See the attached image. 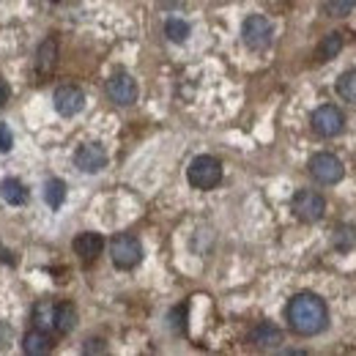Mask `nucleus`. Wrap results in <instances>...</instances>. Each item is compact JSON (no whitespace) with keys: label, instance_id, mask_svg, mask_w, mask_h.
<instances>
[{"label":"nucleus","instance_id":"nucleus-1","mask_svg":"<svg viewBox=\"0 0 356 356\" xmlns=\"http://www.w3.org/2000/svg\"><path fill=\"white\" fill-rule=\"evenodd\" d=\"M285 318H288V326H291L296 334L312 337V334H318V332L326 329V323H329V310H326V302H323L321 296L305 291V293H296V296L288 302Z\"/></svg>","mask_w":356,"mask_h":356},{"label":"nucleus","instance_id":"nucleus-2","mask_svg":"<svg viewBox=\"0 0 356 356\" xmlns=\"http://www.w3.org/2000/svg\"><path fill=\"white\" fill-rule=\"evenodd\" d=\"M186 178H189V184H192L195 189L209 192V189H214V186L222 181V162L214 159V156H209V154L195 156V159L189 162V168H186Z\"/></svg>","mask_w":356,"mask_h":356},{"label":"nucleus","instance_id":"nucleus-3","mask_svg":"<svg viewBox=\"0 0 356 356\" xmlns=\"http://www.w3.org/2000/svg\"><path fill=\"white\" fill-rule=\"evenodd\" d=\"M110 258L118 268H134L143 261V244L132 233H118L110 241Z\"/></svg>","mask_w":356,"mask_h":356},{"label":"nucleus","instance_id":"nucleus-4","mask_svg":"<svg viewBox=\"0 0 356 356\" xmlns=\"http://www.w3.org/2000/svg\"><path fill=\"white\" fill-rule=\"evenodd\" d=\"M310 176L318 181V184H323V186H332V184H337V181H343L346 176V168H343V162L334 156V154H329V151H321V154H315L310 159Z\"/></svg>","mask_w":356,"mask_h":356},{"label":"nucleus","instance_id":"nucleus-5","mask_svg":"<svg viewBox=\"0 0 356 356\" xmlns=\"http://www.w3.org/2000/svg\"><path fill=\"white\" fill-rule=\"evenodd\" d=\"M241 39L250 49H266L271 44V39H274V25L264 14H252L241 25Z\"/></svg>","mask_w":356,"mask_h":356},{"label":"nucleus","instance_id":"nucleus-6","mask_svg":"<svg viewBox=\"0 0 356 356\" xmlns=\"http://www.w3.org/2000/svg\"><path fill=\"white\" fill-rule=\"evenodd\" d=\"M310 124H312V132L318 134V137H337V134L346 129V115H343L340 107L323 104V107H318L312 113Z\"/></svg>","mask_w":356,"mask_h":356},{"label":"nucleus","instance_id":"nucleus-7","mask_svg":"<svg viewBox=\"0 0 356 356\" xmlns=\"http://www.w3.org/2000/svg\"><path fill=\"white\" fill-rule=\"evenodd\" d=\"M293 206V214L302 220V222H318L323 214H326V200L321 192H312V189H299L291 200Z\"/></svg>","mask_w":356,"mask_h":356},{"label":"nucleus","instance_id":"nucleus-8","mask_svg":"<svg viewBox=\"0 0 356 356\" xmlns=\"http://www.w3.org/2000/svg\"><path fill=\"white\" fill-rule=\"evenodd\" d=\"M107 96H110L115 104H121V107L134 104V102H137V83H134L132 74H127V72L113 74V77L107 80Z\"/></svg>","mask_w":356,"mask_h":356},{"label":"nucleus","instance_id":"nucleus-9","mask_svg":"<svg viewBox=\"0 0 356 356\" xmlns=\"http://www.w3.org/2000/svg\"><path fill=\"white\" fill-rule=\"evenodd\" d=\"M52 104H55L58 115H63V118H72V115L83 113V107H86V93H83L80 88H74V86H63V88L55 90V96H52Z\"/></svg>","mask_w":356,"mask_h":356},{"label":"nucleus","instance_id":"nucleus-10","mask_svg":"<svg viewBox=\"0 0 356 356\" xmlns=\"http://www.w3.org/2000/svg\"><path fill=\"white\" fill-rule=\"evenodd\" d=\"M74 165L83 173H99V170H104L107 168V151H104V145H99V143L80 145L77 154H74Z\"/></svg>","mask_w":356,"mask_h":356},{"label":"nucleus","instance_id":"nucleus-11","mask_svg":"<svg viewBox=\"0 0 356 356\" xmlns=\"http://www.w3.org/2000/svg\"><path fill=\"white\" fill-rule=\"evenodd\" d=\"M72 247H74V252L83 258V261H93V258H99L102 255V250H104V238L99 236V233H80L74 241H72Z\"/></svg>","mask_w":356,"mask_h":356},{"label":"nucleus","instance_id":"nucleus-12","mask_svg":"<svg viewBox=\"0 0 356 356\" xmlns=\"http://www.w3.org/2000/svg\"><path fill=\"white\" fill-rule=\"evenodd\" d=\"M250 343L255 346V348H277L280 343H282V332L274 326V323H258L252 332H250Z\"/></svg>","mask_w":356,"mask_h":356},{"label":"nucleus","instance_id":"nucleus-13","mask_svg":"<svg viewBox=\"0 0 356 356\" xmlns=\"http://www.w3.org/2000/svg\"><path fill=\"white\" fill-rule=\"evenodd\" d=\"M52 326H55V332L69 334V332L77 326V307H74V305H69V302H63V305L52 307Z\"/></svg>","mask_w":356,"mask_h":356},{"label":"nucleus","instance_id":"nucleus-14","mask_svg":"<svg viewBox=\"0 0 356 356\" xmlns=\"http://www.w3.org/2000/svg\"><path fill=\"white\" fill-rule=\"evenodd\" d=\"M0 195H3V200L8 206H25L28 203V189H25V184L19 178H3Z\"/></svg>","mask_w":356,"mask_h":356},{"label":"nucleus","instance_id":"nucleus-15","mask_svg":"<svg viewBox=\"0 0 356 356\" xmlns=\"http://www.w3.org/2000/svg\"><path fill=\"white\" fill-rule=\"evenodd\" d=\"M22 348H25V354H31V356L49 354V348H52V340H49V334H47L44 329H33V332H28V334H25V340H22Z\"/></svg>","mask_w":356,"mask_h":356},{"label":"nucleus","instance_id":"nucleus-16","mask_svg":"<svg viewBox=\"0 0 356 356\" xmlns=\"http://www.w3.org/2000/svg\"><path fill=\"white\" fill-rule=\"evenodd\" d=\"M332 244L340 252H351L356 250V225H337L332 233Z\"/></svg>","mask_w":356,"mask_h":356},{"label":"nucleus","instance_id":"nucleus-17","mask_svg":"<svg viewBox=\"0 0 356 356\" xmlns=\"http://www.w3.org/2000/svg\"><path fill=\"white\" fill-rule=\"evenodd\" d=\"M44 200L49 209H60L66 200V181L60 178H49L44 184Z\"/></svg>","mask_w":356,"mask_h":356},{"label":"nucleus","instance_id":"nucleus-18","mask_svg":"<svg viewBox=\"0 0 356 356\" xmlns=\"http://www.w3.org/2000/svg\"><path fill=\"white\" fill-rule=\"evenodd\" d=\"M334 88H337V96H340V99L356 104V69L343 72V74L337 77V86H334Z\"/></svg>","mask_w":356,"mask_h":356},{"label":"nucleus","instance_id":"nucleus-19","mask_svg":"<svg viewBox=\"0 0 356 356\" xmlns=\"http://www.w3.org/2000/svg\"><path fill=\"white\" fill-rule=\"evenodd\" d=\"M55 63H58V44H55V39H47L44 44L39 47V60H36V66H39V72H52L55 69Z\"/></svg>","mask_w":356,"mask_h":356},{"label":"nucleus","instance_id":"nucleus-20","mask_svg":"<svg viewBox=\"0 0 356 356\" xmlns=\"http://www.w3.org/2000/svg\"><path fill=\"white\" fill-rule=\"evenodd\" d=\"M165 36H168L170 42L181 44V42L189 39V25H186L184 19H178V17H170V19L165 22Z\"/></svg>","mask_w":356,"mask_h":356},{"label":"nucleus","instance_id":"nucleus-21","mask_svg":"<svg viewBox=\"0 0 356 356\" xmlns=\"http://www.w3.org/2000/svg\"><path fill=\"white\" fill-rule=\"evenodd\" d=\"M340 49H343V33H329L321 47H318V55L323 58V60H332V58H337L340 55Z\"/></svg>","mask_w":356,"mask_h":356},{"label":"nucleus","instance_id":"nucleus-22","mask_svg":"<svg viewBox=\"0 0 356 356\" xmlns=\"http://www.w3.org/2000/svg\"><path fill=\"white\" fill-rule=\"evenodd\" d=\"M323 11L329 17H348L351 11H356V0H326Z\"/></svg>","mask_w":356,"mask_h":356},{"label":"nucleus","instance_id":"nucleus-23","mask_svg":"<svg viewBox=\"0 0 356 356\" xmlns=\"http://www.w3.org/2000/svg\"><path fill=\"white\" fill-rule=\"evenodd\" d=\"M170 329L178 332V334H184V332H186V305L173 307V312H170Z\"/></svg>","mask_w":356,"mask_h":356},{"label":"nucleus","instance_id":"nucleus-24","mask_svg":"<svg viewBox=\"0 0 356 356\" xmlns=\"http://www.w3.org/2000/svg\"><path fill=\"white\" fill-rule=\"evenodd\" d=\"M14 145V137H11V129L6 124H0V154H8Z\"/></svg>","mask_w":356,"mask_h":356},{"label":"nucleus","instance_id":"nucleus-25","mask_svg":"<svg viewBox=\"0 0 356 356\" xmlns=\"http://www.w3.org/2000/svg\"><path fill=\"white\" fill-rule=\"evenodd\" d=\"M33 315H36V321H39V326H52V307L49 305H39L36 310H33Z\"/></svg>","mask_w":356,"mask_h":356},{"label":"nucleus","instance_id":"nucleus-26","mask_svg":"<svg viewBox=\"0 0 356 356\" xmlns=\"http://www.w3.org/2000/svg\"><path fill=\"white\" fill-rule=\"evenodd\" d=\"M11 334H14V329H11L8 323H0V351L11 343Z\"/></svg>","mask_w":356,"mask_h":356},{"label":"nucleus","instance_id":"nucleus-27","mask_svg":"<svg viewBox=\"0 0 356 356\" xmlns=\"http://www.w3.org/2000/svg\"><path fill=\"white\" fill-rule=\"evenodd\" d=\"M104 351H107L104 340H88L86 343V354H104Z\"/></svg>","mask_w":356,"mask_h":356},{"label":"nucleus","instance_id":"nucleus-28","mask_svg":"<svg viewBox=\"0 0 356 356\" xmlns=\"http://www.w3.org/2000/svg\"><path fill=\"white\" fill-rule=\"evenodd\" d=\"M8 102V86H6V80H0V107Z\"/></svg>","mask_w":356,"mask_h":356}]
</instances>
